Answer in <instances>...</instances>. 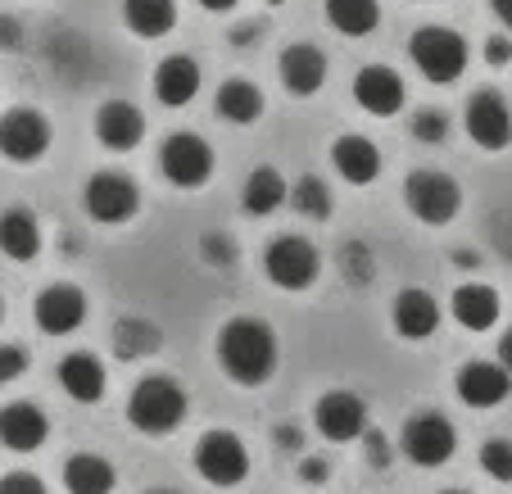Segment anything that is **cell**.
<instances>
[{
    "label": "cell",
    "mask_w": 512,
    "mask_h": 494,
    "mask_svg": "<svg viewBox=\"0 0 512 494\" xmlns=\"http://www.w3.org/2000/svg\"><path fill=\"white\" fill-rule=\"evenodd\" d=\"M218 363L236 386H263L277 368V336L259 318H232L218 331Z\"/></svg>",
    "instance_id": "cell-1"
},
{
    "label": "cell",
    "mask_w": 512,
    "mask_h": 494,
    "mask_svg": "<svg viewBox=\"0 0 512 494\" xmlns=\"http://www.w3.org/2000/svg\"><path fill=\"white\" fill-rule=\"evenodd\" d=\"M186 417V390L168 377H145L136 381L132 399H127V422L145 436H168L173 427H182Z\"/></svg>",
    "instance_id": "cell-2"
},
{
    "label": "cell",
    "mask_w": 512,
    "mask_h": 494,
    "mask_svg": "<svg viewBox=\"0 0 512 494\" xmlns=\"http://www.w3.org/2000/svg\"><path fill=\"white\" fill-rule=\"evenodd\" d=\"M408 59H413V68L426 82L449 87L454 78H463L467 68V41L454 28H422L408 41Z\"/></svg>",
    "instance_id": "cell-3"
},
{
    "label": "cell",
    "mask_w": 512,
    "mask_h": 494,
    "mask_svg": "<svg viewBox=\"0 0 512 494\" xmlns=\"http://www.w3.org/2000/svg\"><path fill=\"white\" fill-rule=\"evenodd\" d=\"M404 200H408V209H413V218H422L426 227H445L449 218L458 214L463 195H458V182L449 173L417 168V173H408V182H404Z\"/></svg>",
    "instance_id": "cell-4"
},
{
    "label": "cell",
    "mask_w": 512,
    "mask_h": 494,
    "mask_svg": "<svg viewBox=\"0 0 512 494\" xmlns=\"http://www.w3.org/2000/svg\"><path fill=\"white\" fill-rule=\"evenodd\" d=\"M318 268H322V259L304 236H277V241L268 245V254H263V272H268V281L281 286V291H304V286H313Z\"/></svg>",
    "instance_id": "cell-5"
},
{
    "label": "cell",
    "mask_w": 512,
    "mask_h": 494,
    "mask_svg": "<svg viewBox=\"0 0 512 494\" xmlns=\"http://www.w3.org/2000/svg\"><path fill=\"white\" fill-rule=\"evenodd\" d=\"M195 472L209 485H218V490H232V485H241L245 472H250V454H245V445L232 431H209V436L195 445Z\"/></svg>",
    "instance_id": "cell-6"
},
{
    "label": "cell",
    "mask_w": 512,
    "mask_h": 494,
    "mask_svg": "<svg viewBox=\"0 0 512 494\" xmlns=\"http://www.w3.org/2000/svg\"><path fill=\"white\" fill-rule=\"evenodd\" d=\"M159 168H164V177L173 186H182V191H195V186L209 182L213 173V150L204 136L195 132H173L164 141V150H159Z\"/></svg>",
    "instance_id": "cell-7"
},
{
    "label": "cell",
    "mask_w": 512,
    "mask_h": 494,
    "mask_svg": "<svg viewBox=\"0 0 512 494\" xmlns=\"http://www.w3.org/2000/svg\"><path fill=\"white\" fill-rule=\"evenodd\" d=\"M399 445H404V454L413 458L417 467H440L454 458L458 436H454V422H449L445 413H417V417H408Z\"/></svg>",
    "instance_id": "cell-8"
},
{
    "label": "cell",
    "mask_w": 512,
    "mask_h": 494,
    "mask_svg": "<svg viewBox=\"0 0 512 494\" xmlns=\"http://www.w3.org/2000/svg\"><path fill=\"white\" fill-rule=\"evenodd\" d=\"M50 150V123L37 109H10L0 118V155L14 164H37Z\"/></svg>",
    "instance_id": "cell-9"
},
{
    "label": "cell",
    "mask_w": 512,
    "mask_h": 494,
    "mask_svg": "<svg viewBox=\"0 0 512 494\" xmlns=\"http://www.w3.org/2000/svg\"><path fill=\"white\" fill-rule=\"evenodd\" d=\"M467 136L481 150H503L512 141V105L494 87L476 91L467 100Z\"/></svg>",
    "instance_id": "cell-10"
},
{
    "label": "cell",
    "mask_w": 512,
    "mask_h": 494,
    "mask_svg": "<svg viewBox=\"0 0 512 494\" xmlns=\"http://www.w3.org/2000/svg\"><path fill=\"white\" fill-rule=\"evenodd\" d=\"M136 204H141V195H136L132 177H123V173H96L87 182V214L96 218V223H105V227L127 223V218L136 214Z\"/></svg>",
    "instance_id": "cell-11"
},
{
    "label": "cell",
    "mask_w": 512,
    "mask_h": 494,
    "mask_svg": "<svg viewBox=\"0 0 512 494\" xmlns=\"http://www.w3.org/2000/svg\"><path fill=\"white\" fill-rule=\"evenodd\" d=\"M32 318L46 336H68V331H78L82 318H87V295L78 286H46L32 304Z\"/></svg>",
    "instance_id": "cell-12"
},
{
    "label": "cell",
    "mask_w": 512,
    "mask_h": 494,
    "mask_svg": "<svg viewBox=\"0 0 512 494\" xmlns=\"http://www.w3.org/2000/svg\"><path fill=\"white\" fill-rule=\"evenodd\" d=\"M363 427H368V408H363V399L354 395V390H331V395L318 399V431L327 440H358L363 436Z\"/></svg>",
    "instance_id": "cell-13"
},
{
    "label": "cell",
    "mask_w": 512,
    "mask_h": 494,
    "mask_svg": "<svg viewBox=\"0 0 512 494\" xmlns=\"http://www.w3.org/2000/svg\"><path fill=\"white\" fill-rule=\"evenodd\" d=\"M354 100L368 114L377 118H390L399 114V105H404V78H399L395 68L386 64H368V68H358V78H354Z\"/></svg>",
    "instance_id": "cell-14"
},
{
    "label": "cell",
    "mask_w": 512,
    "mask_h": 494,
    "mask_svg": "<svg viewBox=\"0 0 512 494\" xmlns=\"http://www.w3.org/2000/svg\"><path fill=\"white\" fill-rule=\"evenodd\" d=\"M277 73H281V87L290 96H318L322 82H327V55L318 46H286L277 59Z\"/></svg>",
    "instance_id": "cell-15"
},
{
    "label": "cell",
    "mask_w": 512,
    "mask_h": 494,
    "mask_svg": "<svg viewBox=\"0 0 512 494\" xmlns=\"http://www.w3.org/2000/svg\"><path fill=\"white\" fill-rule=\"evenodd\" d=\"M454 390H458V399H463V404L494 408V404H503V399H508L512 372L503 368V363H467V368L458 372Z\"/></svg>",
    "instance_id": "cell-16"
},
{
    "label": "cell",
    "mask_w": 512,
    "mask_h": 494,
    "mask_svg": "<svg viewBox=\"0 0 512 494\" xmlns=\"http://www.w3.org/2000/svg\"><path fill=\"white\" fill-rule=\"evenodd\" d=\"M50 436V422L37 404H10L0 408V445L14 449V454H32L41 449Z\"/></svg>",
    "instance_id": "cell-17"
},
{
    "label": "cell",
    "mask_w": 512,
    "mask_h": 494,
    "mask_svg": "<svg viewBox=\"0 0 512 494\" xmlns=\"http://www.w3.org/2000/svg\"><path fill=\"white\" fill-rule=\"evenodd\" d=\"M195 91H200V64H195L191 55H168L164 64L155 68V96L159 105L168 109H182L195 100Z\"/></svg>",
    "instance_id": "cell-18"
},
{
    "label": "cell",
    "mask_w": 512,
    "mask_h": 494,
    "mask_svg": "<svg viewBox=\"0 0 512 494\" xmlns=\"http://www.w3.org/2000/svg\"><path fill=\"white\" fill-rule=\"evenodd\" d=\"M96 136H100V146H109V150H132L145 136V114L136 105H127V100H109L96 114Z\"/></svg>",
    "instance_id": "cell-19"
},
{
    "label": "cell",
    "mask_w": 512,
    "mask_h": 494,
    "mask_svg": "<svg viewBox=\"0 0 512 494\" xmlns=\"http://www.w3.org/2000/svg\"><path fill=\"white\" fill-rule=\"evenodd\" d=\"M331 164H336V173L345 177V182L368 186V182H377V173H381V150L372 146L368 136H340L336 146H331Z\"/></svg>",
    "instance_id": "cell-20"
},
{
    "label": "cell",
    "mask_w": 512,
    "mask_h": 494,
    "mask_svg": "<svg viewBox=\"0 0 512 494\" xmlns=\"http://www.w3.org/2000/svg\"><path fill=\"white\" fill-rule=\"evenodd\" d=\"M105 381H109L105 363L96 354H68V359H59V386L78 399V404H96L105 395Z\"/></svg>",
    "instance_id": "cell-21"
},
{
    "label": "cell",
    "mask_w": 512,
    "mask_h": 494,
    "mask_svg": "<svg viewBox=\"0 0 512 494\" xmlns=\"http://www.w3.org/2000/svg\"><path fill=\"white\" fill-rule=\"evenodd\" d=\"M390 318H395V331L404 340H426L440 331V309H435V300L426 291H404L395 300V309H390Z\"/></svg>",
    "instance_id": "cell-22"
},
{
    "label": "cell",
    "mask_w": 512,
    "mask_h": 494,
    "mask_svg": "<svg viewBox=\"0 0 512 494\" xmlns=\"http://www.w3.org/2000/svg\"><path fill=\"white\" fill-rule=\"evenodd\" d=\"M0 250L10 254L14 263L37 259L41 227H37V218H32L28 209H5V214H0Z\"/></svg>",
    "instance_id": "cell-23"
},
{
    "label": "cell",
    "mask_w": 512,
    "mask_h": 494,
    "mask_svg": "<svg viewBox=\"0 0 512 494\" xmlns=\"http://www.w3.org/2000/svg\"><path fill=\"white\" fill-rule=\"evenodd\" d=\"M213 109H218L227 123L250 127V123H259V114H263V96H259V87H254V82L232 78V82H223V87H218Z\"/></svg>",
    "instance_id": "cell-24"
},
{
    "label": "cell",
    "mask_w": 512,
    "mask_h": 494,
    "mask_svg": "<svg viewBox=\"0 0 512 494\" xmlns=\"http://www.w3.org/2000/svg\"><path fill=\"white\" fill-rule=\"evenodd\" d=\"M454 318L467 331H490L499 322V295L490 286H458L454 291Z\"/></svg>",
    "instance_id": "cell-25"
},
{
    "label": "cell",
    "mask_w": 512,
    "mask_h": 494,
    "mask_svg": "<svg viewBox=\"0 0 512 494\" xmlns=\"http://www.w3.org/2000/svg\"><path fill=\"white\" fill-rule=\"evenodd\" d=\"M123 19L136 37H168L177 23V5L173 0H123Z\"/></svg>",
    "instance_id": "cell-26"
},
{
    "label": "cell",
    "mask_w": 512,
    "mask_h": 494,
    "mask_svg": "<svg viewBox=\"0 0 512 494\" xmlns=\"http://www.w3.org/2000/svg\"><path fill=\"white\" fill-rule=\"evenodd\" d=\"M286 200H290V186L277 168H254V173L245 177V191H241L245 214H272V209H281Z\"/></svg>",
    "instance_id": "cell-27"
},
{
    "label": "cell",
    "mask_w": 512,
    "mask_h": 494,
    "mask_svg": "<svg viewBox=\"0 0 512 494\" xmlns=\"http://www.w3.org/2000/svg\"><path fill=\"white\" fill-rule=\"evenodd\" d=\"M64 485L68 494H109L114 490V467L96 454H73L64 463Z\"/></svg>",
    "instance_id": "cell-28"
},
{
    "label": "cell",
    "mask_w": 512,
    "mask_h": 494,
    "mask_svg": "<svg viewBox=\"0 0 512 494\" xmlns=\"http://www.w3.org/2000/svg\"><path fill=\"white\" fill-rule=\"evenodd\" d=\"M109 345H114L118 359H145L159 349V327L145 318H118L109 331Z\"/></svg>",
    "instance_id": "cell-29"
},
{
    "label": "cell",
    "mask_w": 512,
    "mask_h": 494,
    "mask_svg": "<svg viewBox=\"0 0 512 494\" xmlns=\"http://www.w3.org/2000/svg\"><path fill=\"white\" fill-rule=\"evenodd\" d=\"M327 19L345 37H368L381 23V10H377V0H327Z\"/></svg>",
    "instance_id": "cell-30"
},
{
    "label": "cell",
    "mask_w": 512,
    "mask_h": 494,
    "mask_svg": "<svg viewBox=\"0 0 512 494\" xmlns=\"http://www.w3.org/2000/svg\"><path fill=\"white\" fill-rule=\"evenodd\" d=\"M290 209L300 218H327L331 214V191L322 177H300L290 186Z\"/></svg>",
    "instance_id": "cell-31"
},
{
    "label": "cell",
    "mask_w": 512,
    "mask_h": 494,
    "mask_svg": "<svg viewBox=\"0 0 512 494\" xmlns=\"http://www.w3.org/2000/svg\"><path fill=\"white\" fill-rule=\"evenodd\" d=\"M336 268H340V277H345L349 286H363V281L377 277V263H372V250H368V245H358V241L340 245Z\"/></svg>",
    "instance_id": "cell-32"
},
{
    "label": "cell",
    "mask_w": 512,
    "mask_h": 494,
    "mask_svg": "<svg viewBox=\"0 0 512 494\" xmlns=\"http://www.w3.org/2000/svg\"><path fill=\"white\" fill-rule=\"evenodd\" d=\"M481 472L494 476V481H512V440H485Z\"/></svg>",
    "instance_id": "cell-33"
},
{
    "label": "cell",
    "mask_w": 512,
    "mask_h": 494,
    "mask_svg": "<svg viewBox=\"0 0 512 494\" xmlns=\"http://www.w3.org/2000/svg\"><path fill=\"white\" fill-rule=\"evenodd\" d=\"M413 136L417 141H426V146H435V141H445L449 136V118L440 114V109H417L413 114Z\"/></svg>",
    "instance_id": "cell-34"
},
{
    "label": "cell",
    "mask_w": 512,
    "mask_h": 494,
    "mask_svg": "<svg viewBox=\"0 0 512 494\" xmlns=\"http://www.w3.org/2000/svg\"><path fill=\"white\" fill-rule=\"evenodd\" d=\"M23 368H28V354H23L19 345H0V386L19 381V377H23Z\"/></svg>",
    "instance_id": "cell-35"
},
{
    "label": "cell",
    "mask_w": 512,
    "mask_h": 494,
    "mask_svg": "<svg viewBox=\"0 0 512 494\" xmlns=\"http://www.w3.org/2000/svg\"><path fill=\"white\" fill-rule=\"evenodd\" d=\"M0 494H46V485H41L32 472H10L0 481Z\"/></svg>",
    "instance_id": "cell-36"
},
{
    "label": "cell",
    "mask_w": 512,
    "mask_h": 494,
    "mask_svg": "<svg viewBox=\"0 0 512 494\" xmlns=\"http://www.w3.org/2000/svg\"><path fill=\"white\" fill-rule=\"evenodd\" d=\"M327 476H331V463H327V458H304V463H300V481L322 485Z\"/></svg>",
    "instance_id": "cell-37"
},
{
    "label": "cell",
    "mask_w": 512,
    "mask_h": 494,
    "mask_svg": "<svg viewBox=\"0 0 512 494\" xmlns=\"http://www.w3.org/2000/svg\"><path fill=\"white\" fill-rule=\"evenodd\" d=\"M485 64H512V41H503V37H490L485 41Z\"/></svg>",
    "instance_id": "cell-38"
},
{
    "label": "cell",
    "mask_w": 512,
    "mask_h": 494,
    "mask_svg": "<svg viewBox=\"0 0 512 494\" xmlns=\"http://www.w3.org/2000/svg\"><path fill=\"white\" fill-rule=\"evenodd\" d=\"M368 454H372V463H386V458H390V449H386V436H377V431H372V436H368Z\"/></svg>",
    "instance_id": "cell-39"
},
{
    "label": "cell",
    "mask_w": 512,
    "mask_h": 494,
    "mask_svg": "<svg viewBox=\"0 0 512 494\" xmlns=\"http://www.w3.org/2000/svg\"><path fill=\"white\" fill-rule=\"evenodd\" d=\"M277 445H281V449H300V445H304L300 427H277Z\"/></svg>",
    "instance_id": "cell-40"
},
{
    "label": "cell",
    "mask_w": 512,
    "mask_h": 494,
    "mask_svg": "<svg viewBox=\"0 0 512 494\" xmlns=\"http://www.w3.org/2000/svg\"><path fill=\"white\" fill-rule=\"evenodd\" d=\"M499 363H503V368L512 372V327H508V331H503V336H499Z\"/></svg>",
    "instance_id": "cell-41"
},
{
    "label": "cell",
    "mask_w": 512,
    "mask_h": 494,
    "mask_svg": "<svg viewBox=\"0 0 512 494\" xmlns=\"http://www.w3.org/2000/svg\"><path fill=\"white\" fill-rule=\"evenodd\" d=\"M195 5H204L209 14H227V10L236 5V0H195Z\"/></svg>",
    "instance_id": "cell-42"
},
{
    "label": "cell",
    "mask_w": 512,
    "mask_h": 494,
    "mask_svg": "<svg viewBox=\"0 0 512 494\" xmlns=\"http://www.w3.org/2000/svg\"><path fill=\"white\" fill-rule=\"evenodd\" d=\"M490 5H494V14H499V19L512 28V0H490Z\"/></svg>",
    "instance_id": "cell-43"
},
{
    "label": "cell",
    "mask_w": 512,
    "mask_h": 494,
    "mask_svg": "<svg viewBox=\"0 0 512 494\" xmlns=\"http://www.w3.org/2000/svg\"><path fill=\"white\" fill-rule=\"evenodd\" d=\"M14 46V23H0V50Z\"/></svg>",
    "instance_id": "cell-44"
},
{
    "label": "cell",
    "mask_w": 512,
    "mask_h": 494,
    "mask_svg": "<svg viewBox=\"0 0 512 494\" xmlns=\"http://www.w3.org/2000/svg\"><path fill=\"white\" fill-rule=\"evenodd\" d=\"M145 494H182V490H145Z\"/></svg>",
    "instance_id": "cell-45"
},
{
    "label": "cell",
    "mask_w": 512,
    "mask_h": 494,
    "mask_svg": "<svg viewBox=\"0 0 512 494\" xmlns=\"http://www.w3.org/2000/svg\"><path fill=\"white\" fill-rule=\"evenodd\" d=\"M445 494H463V490H445Z\"/></svg>",
    "instance_id": "cell-46"
},
{
    "label": "cell",
    "mask_w": 512,
    "mask_h": 494,
    "mask_svg": "<svg viewBox=\"0 0 512 494\" xmlns=\"http://www.w3.org/2000/svg\"><path fill=\"white\" fill-rule=\"evenodd\" d=\"M0 318H5V304H0Z\"/></svg>",
    "instance_id": "cell-47"
},
{
    "label": "cell",
    "mask_w": 512,
    "mask_h": 494,
    "mask_svg": "<svg viewBox=\"0 0 512 494\" xmlns=\"http://www.w3.org/2000/svg\"><path fill=\"white\" fill-rule=\"evenodd\" d=\"M268 5H281V0H268Z\"/></svg>",
    "instance_id": "cell-48"
}]
</instances>
